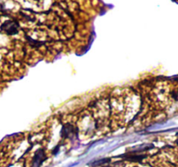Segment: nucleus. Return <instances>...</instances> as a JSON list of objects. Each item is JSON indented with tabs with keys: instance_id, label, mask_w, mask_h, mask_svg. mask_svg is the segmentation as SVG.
I'll list each match as a JSON object with an SVG mask.
<instances>
[{
	"instance_id": "1",
	"label": "nucleus",
	"mask_w": 178,
	"mask_h": 167,
	"mask_svg": "<svg viewBox=\"0 0 178 167\" xmlns=\"http://www.w3.org/2000/svg\"><path fill=\"white\" fill-rule=\"evenodd\" d=\"M45 159V153L42 150H39L35 153L32 161V167H39L41 163Z\"/></svg>"
},
{
	"instance_id": "2",
	"label": "nucleus",
	"mask_w": 178,
	"mask_h": 167,
	"mask_svg": "<svg viewBox=\"0 0 178 167\" xmlns=\"http://www.w3.org/2000/svg\"><path fill=\"white\" fill-rule=\"evenodd\" d=\"M2 28L4 30H5V31L9 33V34H15L17 33V26H16L15 23H12L11 21L6 22L3 24Z\"/></svg>"
}]
</instances>
